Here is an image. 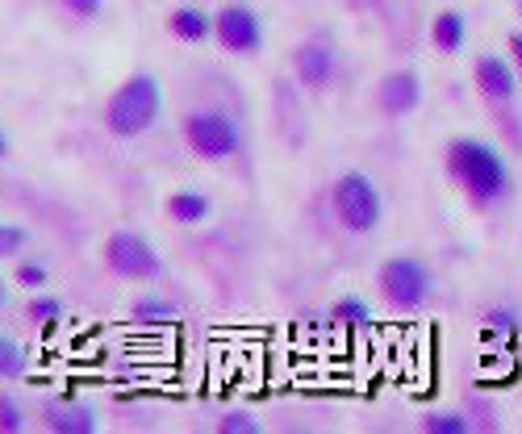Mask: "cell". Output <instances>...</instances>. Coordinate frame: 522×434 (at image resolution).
<instances>
[{
  "label": "cell",
  "instance_id": "obj_12",
  "mask_svg": "<svg viewBox=\"0 0 522 434\" xmlns=\"http://www.w3.org/2000/svg\"><path fill=\"white\" fill-rule=\"evenodd\" d=\"M163 209H168V217L176 226H201V222H209V217H213V201L205 197V192H197V188L172 192V197L163 201Z\"/></svg>",
  "mask_w": 522,
  "mask_h": 434
},
{
  "label": "cell",
  "instance_id": "obj_3",
  "mask_svg": "<svg viewBox=\"0 0 522 434\" xmlns=\"http://www.w3.org/2000/svg\"><path fill=\"white\" fill-rule=\"evenodd\" d=\"M330 205H335V217L343 222V230H351V234H372L385 217L381 188L364 172H343L330 184Z\"/></svg>",
  "mask_w": 522,
  "mask_h": 434
},
{
  "label": "cell",
  "instance_id": "obj_8",
  "mask_svg": "<svg viewBox=\"0 0 522 434\" xmlns=\"http://www.w3.org/2000/svg\"><path fill=\"white\" fill-rule=\"evenodd\" d=\"M339 71V55L330 38H305L293 51V76L305 92H322Z\"/></svg>",
  "mask_w": 522,
  "mask_h": 434
},
{
  "label": "cell",
  "instance_id": "obj_26",
  "mask_svg": "<svg viewBox=\"0 0 522 434\" xmlns=\"http://www.w3.org/2000/svg\"><path fill=\"white\" fill-rule=\"evenodd\" d=\"M5 159H9V134L0 130V163H5Z\"/></svg>",
  "mask_w": 522,
  "mask_h": 434
},
{
  "label": "cell",
  "instance_id": "obj_10",
  "mask_svg": "<svg viewBox=\"0 0 522 434\" xmlns=\"http://www.w3.org/2000/svg\"><path fill=\"white\" fill-rule=\"evenodd\" d=\"M472 80H477V92L489 105H514L518 101V71L502 59V55H481L477 67H472Z\"/></svg>",
  "mask_w": 522,
  "mask_h": 434
},
{
  "label": "cell",
  "instance_id": "obj_28",
  "mask_svg": "<svg viewBox=\"0 0 522 434\" xmlns=\"http://www.w3.org/2000/svg\"><path fill=\"white\" fill-rule=\"evenodd\" d=\"M518 5H522V0H518Z\"/></svg>",
  "mask_w": 522,
  "mask_h": 434
},
{
  "label": "cell",
  "instance_id": "obj_6",
  "mask_svg": "<svg viewBox=\"0 0 522 434\" xmlns=\"http://www.w3.org/2000/svg\"><path fill=\"white\" fill-rule=\"evenodd\" d=\"M101 259H105L109 276L130 280V284H151L163 276V259H159L155 243L138 230H113L101 247Z\"/></svg>",
  "mask_w": 522,
  "mask_h": 434
},
{
  "label": "cell",
  "instance_id": "obj_22",
  "mask_svg": "<svg viewBox=\"0 0 522 434\" xmlns=\"http://www.w3.org/2000/svg\"><path fill=\"white\" fill-rule=\"evenodd\" d=\"M17 430H26V418H21V405L5 393L0 397V434H17Z\"/></svg>",
  "mask_w": 522,
  "mask_h": 434
},
{
  "label": "cell",
  "instance_id": "obj_5",
  "mask_svg": "<svg viewBox=\"0 0 522 434\" xmlns=\"http://www.w3.org/2000/svg\"><path fill=\"white\" fill-rule=\"evenodd\" d=\"M180 134L188 142V151H193L197 159H205V163H226V159L239 155V147H243L239 126H234V117L222 113V109H193V113H184Z\"/></svg>",
  "mask_w": 522,
  "mask_h": 434
},
{
  "label": "cell",
  "instance_id": "obj_27",
  "mask_svg": "<svg viewBox=\"0 0 522 434\" xmlns=\"http://www.w3.org/2000/svg\"><path fill=\"white\" fill-rule=\"evenodd\" d=\"M9 305V288H5V276H0V309Z\"/></svg>",
  "mask_w": 522,
  "mask_h": 434
},
{
  "label": "cell",
  "instance_id": "obj_13",
  "mask_svg": "<svg viewBox=\"0 0 522 434\" xmlns=\"http://www.w3.org/2000/svg\"><path fill=\"white\" fill-rule=\"evenodd\" d=\"M163 26H168V34L176 42H205L209 30H213V17L205 9H197V5H176Z\"/></svg>",
  "mask_w": 522,
  "mask_h": 434
},
{
  "label": "cell",
  "instance_id": "obj_11",
  "mask_svg": "<svg viewBox=\"0 0 522 434\" xmlns=\"http://www.w3.org/2000/svg\"><path fill=\"white\" fill-rule=\"evenodd\" d=\"M42 426L55 434H97V414L76 401H55L42 409Z\"/></svg>",
  "mask_w": 522,
  "mask_h": 434
},
{
  "label": "cell",
  "instance_id": "obj_21",
  "mask_svg": "<svg viewBox=\"0 0 522 434\" xmlns=\"http://www.w3.org/2000/svg\"><path fill=\"white\" fill-rule=\"evenodd\" d=\"M426 434H468V422L460 414H431L422 422Z\"/></svg>",
  "mask_w": 522,
  "mask_h": 434
},
{
  "label": "cell",
  "instance_id": "obj_15",
  "mask_svg": "<svg viewBox=\"0 0 522 434\" xmlns=\"http://www.w3.org/2000/svg\"><path fill=\"white\" fill-rule=\"evenodd\" d=\"M30 372V351L21 347L17 339H9V334H0V380L13 384Z\"/></svg>",
  "mask_w": 522,
  "mask_h": 434
},
{
  "label": "cell",
  "instance_id": "obj_20",
  "mask_svg": "<svg viewBox=\"0 0 522 434\" xmlns=\"http://www.w3.org/2000/svg\"><path fill=\"white\" fill-rule=\"evenodd\" d=\"M30 243V230L26 226H17V222H0V259H13L21 255Z\"/></svg>",
  "mask_w": 522,
  "mask_h": 434
},
{
  "label": "cell",
  "instance_id": "obj_18",
  "mask_svg": "<svg viewBox=\"0 0 522 434\" xmlns=\"http://www.w3.org/2000/svg\"><path fill=\"white\" fill-rule=\"evenodd\" d=\"M13 284L26 288V293H42V288L51 284V272H46V263H38V259H21L13 268Z\"/></svg>",
  "mask_w": 522,
  "mask_h": 434
},
{
  "label": "cell",
  "instance_id": "obj_14",
  "mask_svg": "<svg viewBox=\"0 0 522 434\" xmlns=\"http://www.w3.org/2000/svg\"><path fill=\"white\" fill-rule=\"evenodd\" d=\"M464 38H468L464 13H456V9L435 13V21H431V46H435L439 55H456L460 46H464Z\"/></svg>",
  "mask_w": 522,
  "mask_h": 434
},
{
  "label": "cell",
  "instance_id": "obj_7",
  "mask_svg": "<svg viewBox=\"0 0 522 434\" xmlns=\"http://www.w3.org/2000/svg\"><path fill=\"white\" fill-rule=\"evenodd\" d=\"M213 42L222 46L226 55H259L264 51V21L255 17V9L247 5H222L218 13H213Z\"/></svg>",
  "mask_w": 522,
  "mask_h": 434
},
{
  "label": "cell",
  "instance_id": "obj_2",
  "mask_svg": "<svg viewBox=\"0 0 522 434\" xmlns=\"http://www.w3.org/2000/svg\"><path fill=\"white\" fill-rule=\"evenodd\" d=\"M159 117H163V84L151 71L126 76L105 101V130H109V138H122V142L151 134L159 126Z\"/></svg>",
  "mask_w": 522,
  "mask_h": 434
},
{
  "label": "cell",
  "instance_id": "obj_23",
  "mask_svg": "<svg viewBox=\"0 0 522 434\" xmlns=\"http://www.w3.org/2000/svg\"><path fill=\"white\" fill-rule=\"evenodd\" d=\"M218 430H222V434H259V422H255L251 414H239V409H234V414H226V418L218 422Z\"/></svg>",
  "mask_w": 522,
  "mask_h": 434
},
{
  "label": "cell",
  "instance_id": "obj_25",
  "mask_svg": "<svg viewBox=\"0 0 522 434\" xmlns=\"http://www.w3.org/2000/svg\"><path fill=\"white\" fill-rule=\"evenodd\" d=\"M506 51H510V59H514V71L522 76V34H510V42H506Z\"/></svg>",
  "mask_w": 522,
  "mask_h": 434
},
{
  "label": "cell",
  "instance_id": "obj_4",
  "mask_svg": "<svg viewBox=\"0 0 522 434\" xmlns=\"http://www.w3.org/2000/svg\"><path fill=\"white\" fill-rule=\"evenodd\" d=\"M376 288H381V301L397 313H418L426 301H431L435 276L418 255H393L381 263L376 272Z\"/></svg>",
  "mask_w": 522,
  "mask_h": 434
},
{
  "label": "cell",
  "instance_id": "obj_1",
  "mask_svg": "<svg viewBox=\"0 0 522 434\" xmlns=\"http://www.w3.org/2000/svg\"><path fill=\"white\" fill-rule=\"evenodd\" d=\"M447 176H452L464 197L481 209H493L510 197V167L481 138H456L447 147Z\"/></svg>",
  "mask_w": 522,
  "mask_h": 434
},
{
  "label": "cell",
  "instance_id": "obj_17",
  "mask_svg": "<svg viewBox=\"0 0 522 434\" xmlns=\"http://www.w3.org/2000/svg\"><path fill=\"white\" fill-rule=\"evenodd\" d=\"M26 318L34 322V326H55L59 318H63V301L55 297V293H30V305H26Z\"/></svg>",
  "mask_w": 522,
  "mask_h": 434
},
{
  "label": "cell",
  "instance_id": "obj_9",
  "mask_svg": "<svg viewBox=\"0 0 522 434\" xmlns=\"http://www.w3.org/2000/svg\"><path fill=\"white\" fill-rule=\"evenodd\" d=\"M418 105H422V80H418V71L397 67V71H389L381 84H376V109H381L385 117H410Z\"/></svg>",
  "mask_w": 522,
  "mask_h": 434
},
{
  "label": "cell",
  "instance_id": "obj_19",
  "mask_svg": "<svg viewBox=\"0 0 522 434\" xmlns=\"http://www.w3.org/2000/svg\"><path fill=\"white\" fill-rule=\"evenodd\" d=\"M130 313H134V318H142V322H168V318H176V305L147 293V297H138L130 305Z\"/></svg>",
  "mask_w": 522,
  "mask_h": 434
},
{
  "label": "cell",
  "instance_id": "obj_24",
  "mask_svg": "<svg viewBox=\"0 0 522 434\" xmlns=\"http://www.w3.org/2000/svg\"><path fill=\"white\" fill-rule=\"evenodd\" d=\"M59 5L76 17V21H92V17H101L105 9V0H59Z\"/></svg>",
  "mask_w": 522,
  "mask_h": 434
},
{
  "label": "cell",
  "instance_id": "obj_16",
  "mask_svg": "<svg viewBox=\"0 0 522 434\" xmlns=\"http://www.w3.org/2000/svg\"><path fill=\"white\" fill-rule=\"evenodd\" d=\"M330 318L347 330H364V326H372V309L360 297H343V301H335V309H330Z\"/></svg>",
  "mask_w": 522,
  "mask_h": 434
}]
</instances>
